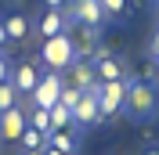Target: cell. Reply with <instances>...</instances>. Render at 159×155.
<instances>
[{
  "mask_svg": "<svg viewBox=\"0 0 159 155\" xmlns=\"http://www.w3.org/2000/svg\"><path fill=\"white\" fill-rule=\"evenodd\" d=\"M123 112L134 123H152L159 116V90L156 83H141V79H127V97H123Z\"/></svg>",
  "mask_w": 159,
  "mask_h": 155,
  "instance_id": "1",
  "label": "cell"
},
{
  "mask_svg": "<svg viewBox=\"0 0 159 155\" xmlns=\"http://www.w3.org/2000/svg\"><path fill=\"white\" fill-rule=\"evenodd\" d=\"M40 61H43V69H47V72H65V69L76 61L72 36H69V33H61V36L43 40V47H40Z\"/></svg>",
  "mask_w": 159,
  "mask_h": 155,
  "instance_id": "2",
  "label": "cell"
},
{
  "mask_svg": "<svg viewBox=\"0 0 159 155\" xmlns=\"http://www.w3.org/2000/svg\"><path fill=\"white\" fill-rule=\"evenodd\" d=\"M65 18H69V25H90V29H101V25L109 22V15H105V7H101L98 0H69Z\"/></svg>",
  "mask_w": 159,
  "mask_h": 155,
  "instance_id": "3",
  "label": "cell"
},
{
  "mask_svg": "<svg viewBox=\"0 0 159 155\" xmlns=\"http://www.w3.org/2000/svg\"><path fill=\"white\" fill-rule=\"evenodd\" d=\"M61 87H65V76H61V72H43L40 83H36V90H33V105L36 108H54Z\"/></svg>",
  "mask_w": 159,
  "mask_h": 155,
  "instance_id": "4",
  "label": "cell"
},
{
  "mask_svg": "<svg viewBox=\"0 0 159 155\" xmlns=\"http://www.w3.org/2000/svg\"><path fill=\"white\" fill-rule=\"evenodd\" d=\"M123 97H127V79H109V83H101L98 87L101 116L109 119V116H116V112H123Z\"/></svg>",
  "mask_w": 159,
  "mask_h": 155,
  "instance_id": "5",
  "label": "cell"
},
{
  "mask_svg": "<svg viewBox=\"0 0 159 155\" xmlns=\"http://www.w3.org/2000/svg\"><path fill=\"white\" fill-rule=\"evenodd\" d=\"M98 87H101V83H98ZM98 87L80 94L76 108H72V123H76V126H98L101 119H105V116H101V108H98Z\"/></svg>",
  "mask_w": 159,
  "mask_h": 155,
  "instance_id": "6",
  "label": "cell"
},
{
  "mask_svg": "<svg viewBox=\"0 0 159 155\" xmlns=\"http://www.w3.org/2000/svg\"><path fill=\"white\" fill-rule=\"evenodd\" d=\"M90 65H94V76H98L101 83H109V79H127V72H123V61L112 58L109 51H98Z\"/></svg>",
  "mask_w": 159,
  "mask_h": 155,
  "instance_id": "7",
  "label": "cell"
},
{
  "mask_svg": "<svg viewBox=\"0 0 159 155\" xmlns=\"http://www.w3.org/2000/svg\"><path fill=\"white\" fill-rule=\"evenodd\" d=\"M36 33H40V40H51V36L69 33V18H65V11H43V15L36 18Z\"/></svg>",
  "mask_w": 159,
  "mask_h": 155,
  "instance_id": "8",
  "label": "cell"
},
{
  "mask_svg": "<svg viewBox=\"0 0 159 155\" xmlns=\"http://www.w3.org/2000/svg\"><path fill=\"white\" fill-rule=\"evenodd\" d=\"M65 72H69V79H65V83H72V87H80V90H94V87L101 83V79L94 76V65H90V61H83V58H76Z\"/></svg>",
  "mask_w": 159,
  "mask_h": 155,
  "instance_id": "9",
  "label": "cell"
},
{
  "mask_svg": "<svg viewBox=\"0 0 159 155\" xmlns=\"http://www.w3.org/2000/svg\"><path fill=\"white\" fill-rule=\"evenodd\" d=\"M72 36V33H69ZM72 47H76V58H94L101 51V36L98 29H90V25H80V33L72 36Z\"/></svg>",
  "mask_w": 159,
  "mask_h": 155,
  "instance_id": "10",
  "label": "cell"
},
{
  "mask_svg": "<svg viewBox=\"0 0 159 155\" xmlns=\"http://www.w3.org/2000/svg\"><path fill=\"white\" fill-rule=\"evenodd\" d=\"M25 126H29V123H25V116H22V108L0 112V141H18Z\"/></svg>",
  "mask_w": 159,
  "mask_h": 155,
  "instance_id": "11",
  "label": "cell"
},
{
  "mask_svg": "<svg viewBox=\"0 0 159 155\" xmlns=\"http://www.w3.org/2000/svg\"><path fill=\"white\" fill-rule=\"evenodd\" d=\"M36 83H40V72H36V65L22 61L18 69H11V87L18 90V94H33V90H36Z\"/></svg>",
  "mask_w": 159,
  "mask_h": 155,
  "instance_id": "12",
  "label": "cell"
},
{
  "mask_svg": "<svg viewBox=\"0 0 159 155\" xmlns=\"http://www.w3.org/2000/svg\"><path fill=\"white\" fill-rule=\"evenodd\" d=\"M4 33H7V43L29 40V18H25V15H7V18H4Z\"/></svg>",
  "mask_w": 159,
  "mask_h": 155,
  "instance_id": "13",
  "label": "cell"
},
{
  "mask_svg": "<svg viewBox=\"0 0 159 155\" xmlns=\"http://www.w3.org/2000/svg\"><path fill=\"white\" fill-rule=\"evenodd\" d=\"M47 144L54 148V152H61V155H72V152H76V141H72L69 130H51V134H47Z\"/></svg>",
  "mask_w": 159,
  "mask_h": 155,
  "instance_id": "14",
  "label": "cell"
},
{
  "mask_svg": "<svg viewBox=\"0 0 159 155\" xmlns=\"http://www.w3.org/2000/svg\"><path fill=\"white\" fill-rule=\"evenodd\" d=\"M18 141H22V148H25L29 155H36L40 148L47 144V137L40 134V130H33V126H25V130H22V137H18Z\"/></svg>",
  "mask_w": 159,
  "mask_h": 155,
  "instance_id": "15",
  "label": "cell"
},
{
  "mask_svg": "<svg viewBox=\"0 0 159 155\" xmlns=\"http://www.w3.org/2000/svg\"><path fill=\"white\" fill-rule=\"evenodd\" d=\"M51 112V130H69L72 126V112L65 105H54V108H47Z\"/></svg>",
  "mask_w": 159,
  "mask_h": 155,
  "instance_id": "16",
  "label": "cell"
},
{
  "mask_svg": "<svg viewBox=\"0 0 159 155\" xmlns=\"http://www.w3.org/2000/svg\"><path fill=\"white\" fill-rule=\"evenodd\" d=\"M25 123H29L33 130H40V134H43V137L51 134V112H47V108H33V116L25 119Z\"/></svg>",
  "mask_w": 159,
  "mask_h": 155,
  "instance_id": "17",
  "label": "cell"
},
{
  "mask_svg": "<svg viewBox=\"0 0 159 155\" xmlns=\"http://www.w3.org/2000/svg\"><path fill=\"white\" fill-rule=\"evenodd\" d=\"M7 108H18V90L11 87V79L0 83V112H7Z\"/></svg>",
  "mask_w": 159,
  "mask_h": 155,
  "instance_id": "18",
  "label": "cell"
},
{
  "mask_svg": "<svg viewBox=\"0 0 159 155\" xmlns=\"http://www.w3.org/2000/svg\"><path fill=\"white\" fill-rule=\"evenodd\" d=\"M98 4L105 7V15H109V18H123V15L130 11V0H98Z\"/></svg>",
  "mask_w": 159,
  "mask_h": 155,
  "instance_id": "19",
  "label": "cell"
},
{
  "mask_svg": "<svg viewBox=\"0 0 159 155\" xmlns=\"http://www.w3.org/2000/svg\"><path fill=\"white\" fill-rule=\"evenodd\" d=\"M80 94H83L80 87H72V83H65V87H61V94H58V105H65V108L72 112V108H76V101H80Z\"/></svg>",
  "mask_w": 159,
  "mask_h": 155,
  "instance_id": "20",
  "label": "cell"
},
{
  "mask_svg": "<svg viewBox=\"0 0 159 155\" xmlns=\"http://www.w3.org/2000/svg\"><path fill=\"white\" fill-rule=\"evenodd\" d=\"M148 54H152V61L159 65V29L152 33V40H148Z\"/></svg>",
  "mask_w": 159,
  "mask_h": 155,
  "instance_id": "21",
  "label": "cell"
},
{
  "mask_svg": "<svg viewBox=\"0 0 159 155\" xmlns=\"http://www.w3.org/2000/svg\"><path fill=\"white\" fill-rule=\"evenodd\" d=\"M43 7H47V11H65L69 0H43Z\"/></svg>",
  "mask_w": 159,
  "mask_h": 155,
  "instance_id": "22",
  "label": "cell"
},
{
  "mask_svg": "<svg viewBox=\"0 0 159 155\" xmlns=\"http://www.w3.org/2000/svg\"><path fill=\"white\" fill-rule=\"evenodd\" d=\"M4 79H11V65H7V58H4V51H0V83Z\"/></svg>",
  "mask_w": 159,
  "mask_h": 155,
  "instance_id": "23",
  "label": "cell"
},
{
  "mask_svg": "<svg viewBox=\"0 0 159 155\" xmlns=\"http://www.w3.org/2000/svg\"><path fill=\"white\" fill-rule=\"evenodd\" d=\"M7 43V33H4V18H0V47Z\"/></svg>",
  "mask_w": 159,
  "mask_h": 155,
  "instance_id": "24",
  "label": "cell"
},
{
  "mask_svg": "<svg viewBox=\"0 0 159 155\" xmlns=\"http://www.w3.org/2000/svg\"><path fill=\"white\" fill-rule=\"evenodd\" d=\"M152 15H156V18H159V0H152Z\"/></svg>",
  "mask_w": 159,
  "mask_h": 155,
  "instance_id": "25",
  "label": "cell"
},
{
  "mask_svg": "<svg viewBox=\"0 0 159 155\" xmlns=\"http://www.w3.org/2000/svg\"><path fill=\"white\" fill-rule=\"evenodd\" d=\"M43 155H61V152H54V148H51V144H47V152H43Z\"/></svg>",
  "mask_w": 159,
  "mask_h": 155,
  "instance_id": "26",
  "label": "cell"
},
{
  "mask_svg": "<svg viewBox=\"0 0 159 155\" xmlns=\"http://www.w3.org/2000/svg\"><path fill=\"white\" fill-rule=\"evenodd\" d=\"M145 155H159V148H148V152H145Z\"/></svg>",
  "mask_w": 159,
  "mask_h": 155,
  "instance_id": "27",
  "label": "cell"
}]
</instances>
